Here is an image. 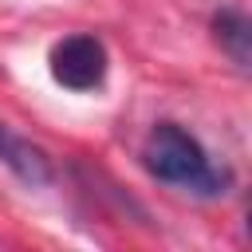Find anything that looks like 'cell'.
<instances>
[{"instance_id":"cell-2","label":"cell","mask_w":252,"mask_h":252,"mask_svg":"<svg viewBox=\"0 0 252 252\" xmlns=\"http://www.w3.org/2000/svg\"><path fill=\"white\" fill-rule=\"evenodd\" d=\"M47 71L51 79L71 91V94H91L106 83L110 75V51L98 35L91 32H75V35H63L59 43H51V55H47Z\"/></svg>"},{"instance_id":"cell-1","label":"cell","mask_w":252,"mask_h":252,"mask_svg":"<svg viewBox=\"0 0 252 252\" xmlns=\"http://www.w3.org/2000/svg\"><path fill=\"white\" fill-rule=\"evenodd\" d=\"M142 161L146 169L193 197H217L228 189V173L213 165V158L205 154V146L177 122H158L142 146Z\"/></svg>"},{"instance_id":"cell-3","label":"cell","mask_w":252,"mask_h":252,"mask_svg":"<svg viewBox=\"0 0 252 252\" xmlns=\"http://www.w3.org/2000/svg\"><path fill=\"white\" fill-rule=\"evenodd\" d=\"M0 161L24 181V185H47L51 181V161H47V154L35 146V142H28L24 134H16L8 122H0Z\"/></svg>"},{"instance_id":"cell-4","label":"cell","mask_w":252,"mask_h":252,"mask_svg":"<svg viewBox=\"0 0 252 252\" xmlns=\"http://www.w3.org/2000/svg\"><path fill=\"white\" fill-rule=\"evenodd\" d=\"M213 32H217V43L228 51V59H232L240 71H248V59H252V51H248V39H252L248 16H244L240 8H220V12L213 16Z\"/></svg>"}]
</instances>
